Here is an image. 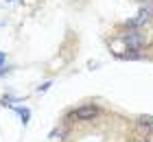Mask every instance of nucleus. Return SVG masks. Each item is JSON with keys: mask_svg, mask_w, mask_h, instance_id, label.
<instances>
[{"mask_svg": "<svg viewBox=\"0 0 153 142\" xmlns=\"http://www.w3.org/2000/svg\"><path fill=\"white\" fill-rule=\"evenodd\" d=\"M96 114H99V107H96V105H83V107H76L72 112V118H76V120H92V118H96Z\"/></svg>", "mask_w": 153, "mask_h": 142, "instance_id": "f03ea898", "label": "nucleus"}, {"mask_svg": "<svg viewBox=\"0 0 153 142\" xmlns=\"http://www.w3.org/2000/svg\"><path fill=\"white\" fill-rule=\"evenodd\" d=\"M123 42H125V46H127V51H138V48H142V44H144V35L140 31H129L123 37Z\"/></svg>", "mask_w": 153, "mask_h": 142, "instance_id": "f257e3e1", "label": "nucleus"}, {"mask_svg": "<svg viewBox=\"0 0 153 142\" xmlns=\"http://www.w3.org/2000/svg\"><path fill=\"white\" fill-rule=\"evenodd\" d=\"M4 61H7V59H4V55H2V53H0V66H2V63H4Z\"/></svg>", "mask_w": 153, "mask_h": 142, "instance_id": "7ed1b4c3", "label": "nucleus"}]
</instances>
